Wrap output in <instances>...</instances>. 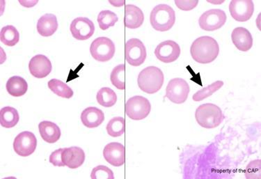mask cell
Masks as SVG:
<instances>
[{"instance_id": "cell-28", "label": "cell", "mask_w": 261, "mask_h": 179, "mask_svg": "<svg viewBox=\"0 0 261 179\" xmlns=\"http://www.w3.org/2000/svg\"><path fill=\"white\" fill-rule=\"evenodd\" d=\"M118 20L119 18H118L117 14L109 10L101 11L97 18L99 27L102 30H108L111 27L115 25Z\"/></svg>"}, {"instance_id": "cell-8", "label": "cell", "mask_w": 261, "mask_h": 179, "mask_svg": "<svg viewBox=\"0 0 261 179\" xmlns=\"http://www.w3.org/2000/svg\"><path fill=\"white\" fill-rule=\"evenodd\" d=\"M125 60L129 65L140 66L144 64L147 57L146 48L142 41L131 39L125 43Z\"/></svg>"}, {"instance_id": "cell-2", "label": "cell", "mask_w": 261, "mask_h": 179, "mask_svg": "<svg viewBox=\"0 0 261 179\" xmlns=\"http://www.w3.org/2000/svg\"><path fill=\"white\" fill-rule=\"evenodd\" d=\"M165 82V75L156 66L145 68L139 74L137 83L141 90L148 94H153L161 90Z\"/></svg>"}, {"instance_id": "cell-7", "label": "cell", "mask_w": 261, "mask_h": 179, "mask_svg": "<svg viewBox=\"0 0 261 179\" xmlns=\"http://www.w3.org/2000/svg\"><path fill=\"white\" fill-rule=\"evenodd\" d=\"M189 84L182 78L171 80L166 88V98L176 104H184L189 96Z\"/></svg>"}, {"instance_id": "cell-1", "label": "cell", "mask_w": 261, "mask_h": 179, "mask_svg": "<svg viewBox=\"0 0 261 179\" xmlns=\"http://www.w3.org/2000/svg\"><path fill=\"white\" fill-rule=\"evenodd\" d=\"M192 59L199 64H206L214 62L220 54V46L213 37H201L192 43L190 47Z\"/></svg>"}, {"instance_id": "cell-4", "label": "cell", "mask_w": 261, "mask_h": 179, "mask_svg": "<svg viewBox=\"0 0 261 179\" xmlns=\"http://www.w3.org/2000/svg\"><path fill=\"white\" fill-rule=\"evenodd\" d=\"M195 118L198 124L206 129L218 127L224 119L220 107L213 104H205L198 107Z\"/></svg>"}, {"instance_id": "cell-15", "label": "cell", "mask_w": 261, "mask_h": 179, "mask_svg": "<svg viewBox=\"0 0 261 179\" xmlns=\"http://www.w3.org/2000/svg\"><path fill=\"white\" fill-rule=\"evenodd\" d=\"M106 161L114 167H121L125 163V147L119 142L107 144L103 150Z\"/></svg>"}, {"instance_id": "cell-24", "label": "cell", "mask_w": 261, "mask_h": 179, "mask_svg": "<svg viewBox=\"0 0 261 179\" xmlns=\"http://www.w3.org/2000/svg\"><path fill=\"white\" fill-rule=\"evenodd\" d=\"M0 40L7 46L13 47L18 43L20 34L14 26L7 25L2 28Z\"/></svg>"}, {"instance_id": "cell-6", "label": "cell", "mask_w": 261, "mask_h": 179, "mask_svg": "<svg viewBox=\"0 0 261 179\" xmlns=\"http://www.w3.org/2000/svg\"><path fill=\"white\" fill-rule=\"evenodd\" d=\"M115 51L114 42L108 37L97 38L90 46L91 56L99 62H107L112 60Z\"/></svg>"}, {"instance_id": "cell-23", "label": "cell", "mask_w": 261, "mask_h": 179, "mask_svg": "<svg viewBox=\"0 0 261 179\" xmlns=\"http://www.w3.org/2000/svg\"><path fill=\"white\" fill-rule=\"evenodd\" d=\"M20 120L18 110L12 107H5L0 110V124L5 129L16 126Z\"/></svg>"}, {"instance_id": "cell-21", "label": "cell", "mask_w": 261, "mask_h": 179, "mask_svg": "<svg viewBox=\"0 0 261 179\" xmlns=\"http://www.w3.org/2000/svg\"><path fill=\"white\" fill-rule=\"evenodd\" d=\"M39 130L42 139L49 144L57 142L62 135L60 127L52 121H41L39 124Z\"/></svg>"}, {"instance_id": "cell-14", "label": "cell", "mask_w": 261, "mask_h": 179, "mask_svg": "<svg viewBox=\"0 0 261 179\" xmlns=\"http://www.w3.org/2000/svg\"><path fill=\"white\" fill-rule=\"evenodd\" d=\"M53 69L52 63L45 55H37L29 63V70L34 77L42 79L47 77Z\"/></svg>"}, {"instance_id": "cell-25", "label": "cell", "mask_w": 261, "mask_h": 179, "mask_svg": "<svg viewBox=\"0 0 261 179\" xmlns=\"http://www.w3.org/2000/svg\"><path fill=\"white\" fill-rule=\"evenodd\" d=\"M49 89L62 98L69 99L73 96L74 92L69 86L58 79L50 80L47 83Z\"/></svg>"}, {"instance_id": "cell-9", "label": "cell", "mask_w": 261, "mask_h": 179, "mask_svg": "<svg viewBox=\"0 0 261 179\" xmlns=\"http://www.w3.org/2000/svg\"><path fill=\"white\" fill-rule=\"evenodd\" d=\"M227 16L221 9H210L205 11L199 18L200 28L205 31H215L225 24Z\"/></svg>"}, {"instance_id": "cell-13", "label": "cell", "mask_w": 261, "mask_h": 179, "mask_svg": "<svg viewBox=\"0 0 261 179\" xmlns=\"http://www.w3.org/2000/svg\"><path fill=\"white\" fill-rule=\"evenodd\" d=\"M232 18L238 22H246L253 16L254 4L251 0H233L229 5Z\"/></svg>"}, {"instance_id": "cell-26", "label": "cell", "mask_w": 261, "mask_h": 179, "mask_svg": "<svg viewBox=\"0 0 261 179\" xmlns=\"http://www.w3.org/2000/svg\"><path fill=\"white\" fill-rule=\"evenodd\" d=\"M96 100L101 106L105 108H111L117 103V96L112 89L103 87L97 93Z\"/></svg>"}, {"instance_id": "cell-27", "label": "cell", "mask_w": 261, "mask_h": 179, "mask_svg": "<svg viewBox=\"0 0 261 179\" xmlns=\"http://www.w3.org/2000/svg\"><path fill=\"white\" fill-rule=\"evenodd\" d=\"M106 130L112 138L121 136L125 132V119L121 117L112 118L107 125Z\"/></svg>"}, {"instance_id": "cell-20", "label": "cell", "mask_w": 261, "mask_h": 179, "mask_svg": "<svg viewBox=\"0 0 261 179\" xmlns=\"http://www.w3.org/2000/svg\"><path fill=\"white\" fill-rule=\"evenodd\" d=\"M58 27L56 16L52 13H46L39 19L36 28L40 35L48 37L56 32Z\"/></svg>"}, {"instance_id": "cell-5", "label": "cell", "mask_w": 261, "mask_h": 179, "mask_svg": "<svg viewBox=\"0 0 261 179\" xmlns=\"http://www.w3.org/2000/svg\"><path fill=\"white\" fill-rule=\"evenodd\" d=\"M151 110V105L147 98L135 96L129 98L125 104V113L129 119L140 121L146 119Z\"/></svg>"}, {"instance_id": "cell-18", "label": "cell", "mask_w": 261, "mask_h": 179, "mask_svg": "<svg viewBox=\"0 0 261 179\" xmlns=\"http://www.w3.org/2000/svg\"><path fill=\"white\" fill-rule=\"evenodd\" d=\"M82 123L88 129H95L102 124L105 121V114L102 110L96 107H89L81 114Z\"/></svg>"}, {"instance_id": "cell-22", "label": "cell", "mask_w": 261, "mask_h": 179, "mask_svg": "<svg viewBox=\"0 0 261 179\" xmlns=\"http://www.w3.org/2000/svg\"><path fill=\"white\" fill-rule=\"evenodd\" d=\"M7 92L13 97L24 96L28 91V83L20 76H13L9 78L6 85Z\"/></svg>"}, {"instance_id": "cell-30", "label": "cell", "mask_w": 261, "mask_h": 179, "mask_svg": "<svg viewBox=\"0 0 261 179\" xmlns=\"http://www.w3.org/2000/svg\"><path fill=\"white\" fill-rule=\"evenodd\" d=\"M124 73V64H119L114 68L110 75V81L112 85L119 90L125 89Z\"/></svg>"}, {"instance_id": "cell-11", "label": "cell", "mask_w": 261, "mask_h": 179, "mask_svg": "<svg viewBox=\"0 0 261 179\" xmlns=\"http://www.w3.org/2000/svg\"><path fill=\"white\" fill-rule=\"evenodd\" d=\"M70 31L76 40L85 41L90 39L94 34L95 26L90 19L79 17L72 21Z\"/></svg>"}, {"instance_id": "cell-10", "label": "cell", "mask_w": 261, "mask_h": 179, "mask_svg": "<svg viewBox=\"0 0 261 179\" xmlns=\"http://www.w3.org/2000/svg\"><path fill=\"white\" fill-rule=\"evenodd\" d=\"M37 140L35 135L30 131H23L15 138L13 149L21 157H28L36 151Z\"/></svg>"}, {"instance_id": "cell-34", "label": "cell", "mask_w": 261, "mask_h": 179, "mask_svg": "<svg viewBox=\"0 0 261 179\" xmlns=\"http://www.w3.org/2000/svg\"><path fill=\"white\" fill-rule=\"evenodd\" d=\"M175 4L178 9L182 11H190L195 8L199 4L198 0H194V1H182V0H176Z\"/></svg>"}, {"instance_id": "cell-12", "label": "cell", "mask_w": 261, "mask_h": 179, "mask_svg": "<svg viewBox=\"0 0 261 179\" xmlns=\"http://www.w3.org/2000/svg\"><path fill=\"white\" fill-rule=\"evenodd\" d=\"M180 52V47L178 43L168 40L160 43L156 47L154 53L158 60L165 64H169L178 60Z\"/></svg>"}, {"instance_id": "cell-16", "label": "cell", "mask_w": 261, "mask_h": 179, "mask_svg": "<svg viewBox=\"0 0 261 179\" xmlns=\"http://www.w3.org/2000/svg\"><path fill=\"white\" fill-rule=\"evenodd\" d=\"M62 161L65 166L74 169L79 168L85 161V153L78 146L65 148L62 154Z\"/></svg>"}, {"instance_id": "cell-32", "label": "cell", "mask_w": 261, "mask_h": 179, "mask_svg": "<svg viewBox=\"0 0 261 179\" xmlns=\"http://www.w3.org/2000/svg\"><path fill=\"white\" fill-rule=\"evenodd\" d=\"M261 161L255 160L249 163L245 169V176L247 178H260Z\"/></svg>"}, {"instance_id": "cell-17", "label": "cell", "mask_w": 261, "mask_h": 179, "mask_svg": "<svg viewBox=\"0 0 261 179\" xmlns=\"http://www.w3.org/2000/svg\"><path fill=\"white\" fill-rule=\"evenodd\" d=\"M232 42L242 52H247L253 46V37L250 32L245 28L234 29L231 34Z\"/></svg>"}, {"instance_id": "cell-31", "label": "cell", "mask_w": 261, "mask_h": 179, "mask_svg": "<svg viewBox=\"0 0 261 179\" xmlns=\"http://www.w3.org/2000/svg\"><path fill=\"white\" fill-rule=\"evenodd\" d=\"M91 178L92 179H114L113 171L105 165H98L91 171Z\"/></svg>"}, {"instance_id": "cell-29", "label": "cell", "mask_w": 261, "mask_h": 179, "mask_svg": "<svg viewBox=\"0 0 261 179\" xmlns=\"http://www.w3.org/2000/svg\"><path fill=\"white\" fill-rule=\"evenodd\" d=\"M224 85V82L218 81L215 82L211 85L207 86L201 90L198 91L195 94L193 95L194 101L199 102L204 99L208 98V97L212 96L216 91L220 90Z\"/></svg>"}, {"instance_id": "cell-33", "label": "cell", "mask_w": 261, "mask_h": 179, "mask_svg": "<svg viewBox=\"0 0 261 179\" xmlns=\"http://www.w3.org/2000/svg\"><path fill=\"white\" fill-rule=\"evenodd\" d=\"M64 148H59L55 150L50 154L49 158V163L55 167H64L65 165L62 161V154Z\"/></svg>"}, {"instance_id": "cell-35", "label": "cell", "mask_w": 261, "mask_h": 179, "mask_svg": "<svg viewBox=\"0 0 261 179\" xmlns=\"http://www.w3.org/2000/svg\"><path fill=\"white\" fill-rule=\"evenodd\" d=\"M37 3L38 1L31 2V3H30V2H24V5H23V6L25 7H32Z\"/></svg>"}, {"instance_id": "cell-19", "label": "cell", "mask_w": 261, "mask_h": 179, "mask_svg": "<svg viewBox=\"0 0 261 179\" xmlns=\"http://www.w3.org/2000/svg\"><path fill=\"white\" fill-rule=\"evenodd\" d=\"M144 15L137 6L127 5L125 7L124 24L126 28L135 30L144 23Z\"/></svg>"}, {"instance_id": "cell-3", "label": "cell", "mask_w": 261, "mask_h": 179, "mask_svg": "<svg viewBox=\"0 0 261 179\" xmlns=\"http://www.w3.org/2000/svg\"><path fill=\"white\" fill-rule=\"evenodd\" d=\"M150 22L152 28L156 31H169L176 22V13L170 6L161 4L152 10Z\"/></svg>"}]
</instances>
